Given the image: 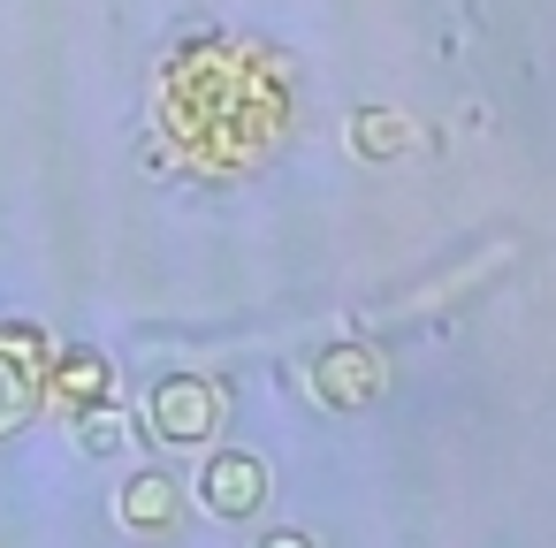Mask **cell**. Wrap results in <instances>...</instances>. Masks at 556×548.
Wrapping results in <instances>:
<instances>
[{"instance_id": "obj_1", "label": "cell", "mask_w": 556, "mask_h": 548, "mask_svg": "<svg viewBox=\"0 0 556 548\" xmlns=\"http://www.w3.org/2000/svg\"><path fill=\"white\" fill-rule=\"evenodd\" d=\"M396 145H404L396 115H358V153H396Z\"/></svg>"}]
</instances>
